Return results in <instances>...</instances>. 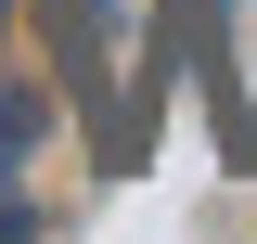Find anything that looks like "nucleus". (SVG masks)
Returning <instances> with one entry per match:
<instances>
[{
    "mask_svg": "<svg viewBox=\"0 0 257 244\" xmlns=\"http://www.w3.org/2000/svg\"><path fill=\"white\" fill-rule=\"evenodd\" d=\"M0 244H26V193H13V180H0Z\"/></svg>",
    "mask_w": 257,
    "mask_h": 244,
    "instance_id": "1",
    "label": "nucleus"
}]
</instances>
